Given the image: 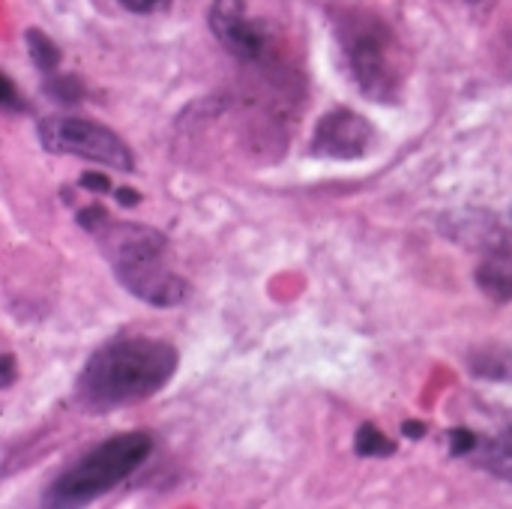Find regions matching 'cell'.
<instances>
[{
	"label": "cell",
	"instance_id": "obj_19",
	"mask_svg": "<svg viewBox=\"0 0 512 509\" xmlns=\"http://www.w3.org/2000/svg\"><path fill=\"white\" fill-rule=\"evenodd\" d=\"M405 435H411V438H420V435H423V426H417V423H408V426H405Z\"/></svg>",
	"mask_w": 512,
	"mask_h": 509
},
{
	"label": "cell",
	"instance_id": "obj_1",
	"mask_svg": "<svg viewBox=\"0 0 512 509\" xmlns=\"http://www.w3.org/2000/svg\"><path fill=\"white\" fill-rule=\"evenodd\" d=\"M177 372V348L153 336L102 345L81 369L78 399L90 411H117L156 396Z\"/></svg>",
	"mask_w": 512,
	"mask_h": 509
},
{
	"label": "cell",
	"instance_id": "obj_3",
	"mask_svg": "<svg viewBox=\"0 0 512 509\" xmlns=\"http://www.w3.org/2000/svg\"><path fill=\"white\" fill-rule=\"evenodd\" d=\"M339 45L351 78L372 102H396L405 78V57L396 33L372 12H345L336 21Z\"/></svg>",
	"mask_w": 512,
	"mask_h": 509
},
{
	"label": "cell",
	"instance_id": "obj_18",
	"mask_svg": "<svg viewBox=\"0 0 512 509\" xmlns=\"http://www.w3.org/2000/svg\"><path fill=\"white\" fill-rule=\"evenodd\" d=\"M117 198H120V201H126V204H135V201H138V195H135V192H126V189H120V192H117Z\"/></svg>",
	"mask_w": 512,
	"mask_h": 509
},
{
	"label": "cell",
	"instance_id": "obj_15",
	"mask_svg": "<svg viewBox=\"0 0 512 509\" xmlns=\"http://www.w3.org/2000/svg\"><path fill=\"white\" fill-rule=\"evenodd\" d=\"M3 111H24V102L18 99V93H15V84H12V78L6 75V81H3Z\"/></svg>",
	"mask_w": 512,
	"mask_h": 509
},
{
	"label": "cell",
	"instance_id": "obj_6",
	"mask_svg": "<svg viewBox=\"0 0 512 509\" xmlns=\"http://www.w3.org/2000/svg\"><path fill=\"white\" fill-rule=\"evenodd\" d=\"M372 141H375V129L366 117L354 114L351 108H333L315 126L312 156L351 162L360 159L372 147Z\"/></svg>",
	"mask_w": 512,
	"mask_h": 509
},
{
	"label": "cell",
	"instance_id": "obj_17",
	"mask_svg": "<svg viewBox=\"0 0 512 509\" xmlns=\"http://www.w3.org/2000/svg\"><path fill=\"white\" fill-rule=\"evenodd\" d=\"M15 381V360L12 354H3V387H9Z\"/></svg>",
	"mask_w": 512,
	"mask_h": 509
},
{
	"label": "cell",
	"instance_id": "obj_10",
	"mask_svg": "<svg viewBox=\"0 0 512 509\" xmlns=\"http://www.w3.org/2000/svg\"><path fill=\"white\" fill-rule=\"evenodd\" d=\"M27 51H30V60H33L42 72H51V69H57V63H60L57 45H54L45 33H39V30H27Z\"/></svg>",
	"mask_w": 512,
	"mask_h": 509
},
{
	"label": "cell",
	"instance_id": "obj_5",
	"mask_svg": "<svg viewBox=\"0 0 512 509\" xmlns=\"http://www.w3.org/2000/svg\"><path fill=\"white\" fill-rule=\"evenodd\" d=\"M39 141L48 153L78 156L87 162H99L117 171H132V150L120 141L117 132L96 120L84 117H48L39 123Z\"/></svg>",
	"mask_w": 512,
	"mask_h": 509
},
{
	"label": "cell",
	"instance_id": "obj_4",
	"mask_svg": "<svg viewBox=\"0 0 512 509\" xmlns=\"http://www.w3.org/2000/svg\"><path fill=\"white\" fill-rule=\"evenodd\" d=\"M150 453H153V438L147 432H126L108 438L51 483V489L45 492V504L84 507L96 498H105L123 480H129L150 459Z\"/></svg>",
	"mask_w": 512,
	"mask_h": 509
},
{
	"label": "cell",
	"instance_id": "obj_9",
	"mask_svg": "<svg viewBox=\"0 0 512 509\" xmlns=\"http://www.w3.org/2000/svg\"><path fill=\"white\" fill-rule=\"evenodd\" d=\"M477 459H480V465L489 474H495V477L512 483V426L504 429L501 435L489 438V441H480Z\"/></svg>",
	"mask_w": 512,
	"mask_h": 509
},
{
	"label": "cell",
	"instance_id": "obj_12",
	"mask_svg": "<svg viewBox=\"0 0 512 509\" xmlns=\"http://www.w3.org/2000/svg\"><path fill=\"white\" fill-rule=\"evenodd\" d=\"M48 93L57 96L60 102H78V99H81V87H78L75 78H60V81H54V84L48 87Z\"/></svg>",
	"mask_w": 512,
	"mask_h": 509
},
{
	"label": "cell",
	"instance_id": "obj_2",
	"mask_svg": "<svg viewBox=\"0 0 512 509\" xmlns=\"http://www.w3.org/2000/svg\"><path fill=\"white\" fill-rule=\"evenodd\" d=\"M111 261L117 279L144 303L153 306H180L189 294L186 282L168 270L165 252L168 240L156 228L144 225H114L108 216L93 228Z\"/></svg>",
	"mask_w": 512,
	"mask_h": 509
},
{
	"label": "cell",
	"instance_id": "obj_8",
	"mask_svg": "<svg viewBox=\"0 0 512 509\" xmlns=\"http://www.w3.org/2000/svg\"><path fill=\"white\" fill-rule=\"evenodd\" d=\"M477 285L498 303L512 300V252L489 255L477 270Z\"/></svg>",
	"mask_w": 512,
	"mask_h": 509
},
{
	"label": "cell",
	"instance_id": "obj_16",
	"mask_svg": "<svg viewBox=\"0 0 512 509\" xmlns=\"http://www.w3.org/2000/svg\"><path fill=\"white\" fill-rule=\"evenodd\" d=\"M81 186H87V189H99V192H108L111 186H108V180L102 177V174H84L81 177Z\"/></svg>",
	"mask_w": 512,
	"mask_h": 509
},
{
	"label": "cell",
	"instance_id": "obj_11",
	"mask_svg": "<svg viewBox=\"0 0 512 509\" xmlns=\"http://www.w3.org/2000/svg\"><path fill=\"white\" fill-rule=\"evenodd\" d=\"M396 444L390 438H384L372 423H366L360 432H357V453L360 456H393Z\"/></svg>",
	"mask_w": 512,
	"mask_h": 509
},
{
	"label": "cell",
	"instance_id": "obj_7",
	"mask_svg": "<svg viewBox=\"0 0 512 509\" xmlns=\"http://www.w3.org/2000/svg\"><path fill=\"white\" fill-rule=\"evenodd\" d=\"M210 30L213 36L237 57V60H261L264 54V30L246 12L243 0H213L210 6Z\"/></svg>",
	"mask_w": 512,
	"mask_h": 509
},
{
	"label": "cell",
	"instance_id": "obj_13",
	"mask_svg": "<svg viewBox=\"0 0 512 509\" xmlns=\"http://www.w3.org/2000/svg\"><path fill=\"white\" fill-rule=\"evenodd\" d=\"M450 441H453V456L477 453V447H480V438H477L474 432H468V429H456V432L450 435Z\"/></svg>",
	"mask_w": 512,
	"mask_h": 509
},
{
	"label": "cell",
	"instance_id": "obj_14",
	"mask_svg": "<svg viewBox=\"0 0 512 509\" xmlns=\"http://www.w3.org/2000/svg\"><path fill=\"white\" fill-rule=\"evenodd\" d=\"M129 12H138V15H150V12H162L168 9L174 0H120Z\"/></svg>",
	"mask_w": 512,
	"mask_h": 509
}]
</instances>
